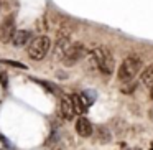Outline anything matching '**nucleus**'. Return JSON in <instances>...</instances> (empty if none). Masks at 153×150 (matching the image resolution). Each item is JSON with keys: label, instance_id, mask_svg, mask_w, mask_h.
<instances>
[{"label": "nucleus", "instance_id": "f257e3e1", "mask_svg": "<svg viewBox=\"0 0 153 150\" xmlns=\"http://www.w3.org/2000/svg\"><path fill=\"white\" fill-rule=\"evenodd\" d=\"M89 58L92 61V64L104 74H110L115 68V61H114V56L105 46H97L94 50H91Z\"/></svg>", "mask_w": 153, "mask_h": 150}, {"label": "nucleus", "instance_id": "f03ea898", "mask_svg": "<svg viewBox=\"0 0 153 150\" xmlns=\"http://www.w3.org/2000/svg\"><path fill=\"white\" fill-rule=\"evenodd\" d=\"M142 71V60L137 56H128L122 61L119 68V79L122 83H130L135 79L137 74H140Z\"/></svg>", "mask_w": 153, "mask_h": 150}, {"label": "nucleus", "instance_id": "7ed1b4c3", "mask_svg": "<svg viewBox=\"0 0 153 150\" xmlns=\"http://www.w3.org/2000/svg\"><path fill=\"white\" fill-rule=\"evenodd\" d=\"M50 48H51V40L46 35H40V37L33 38L28 45V56L35 61H40L48 54Z\"/></svg>", "mask_w": 153, "mask_h": 150}, {"label": "nucleus", "instance_id": "20e7f679", "mask_svg": "<svg viewBox=\"0 0 153 150\" xmlns=\"http://www.w3.org/2000/svg\"><path fill=\"white\" fill-rule=\"evenodd\" d=\"M84 53H86V46L82 43H77V41L76 43H71L69 48L66 50V53H64V56H63V63L66 66H73L77 61H81Z\"/></svg>", "mask_w": 153, "mask_h": 150}, {"label": "nucleus", "instance_id": "39448f33", "mask_svg": "<svg viewBox=\"0 0 153 150\" xmlns=\"http://www.w3.org/2000/svg\"><path fill=\"white\" fill-rule=\"evenodd\" d=\"M15 31H17V28H15V17L13 15H8L2 22V25H0V41L2 43H10Z\"/></svg>", "mask_w": 153, "mask_h": 150}, {"label": "nucleus", "instance_id": "423d86ee", "mask_svg": "<svg viewBox=\"0 0 153 150\" xmlns=\"http://www.w3.org/2000/svg\"><path fill=\"white\" fill-rule=\"evenodd\" d=\"M71 102H73V107H74V112L76 114H86L87 107L91 106V102L86 99V96H81V94H73L71 96Z\"/></svg>", "mask_w": 153, "mask_h": 150}, {"label": "nucleus", "instance_id": "0eeeda50", "mask_svg": "<svg viewBox=\"0 0 153 150\" xmlns=\"http://www.w3.org/2000/svg\"><path fill=\"white\" fill-rule=\"evenodd\" d=\"M76 132L79 134L81 137H91L92 135L94 129H92V124L89 122V119L81 116L79 119L76 120Z\"/></svg>", "mask_w": 153, "mask_h": 150}, {"label": "nucleus", "instance_id": "6e6552de", "mask_svg": "<svg viewBox=\"0 0 153 150\" xmlns=\"http://www.w3.org/2000/svg\"><path fill=\"white\" fill-rule=\"evenodd\" d=\"M31 40V33L27 30H17L15 31V35L12 37V41L10 43L13 45L15 48H20V46H25V45H28Z\"/></svg>", "mask_w": 153, "mask_h": 150}, {"label": "nucleus", "instance_id": "1a4fd4ad", "mask_svg": "<svg viewBox=\"0 0 153 150\" xmlns=\"http://www.w3.org/2000/svg\"><path fill=\"white\" fill-rule=\"evenodd\" d=\"M61 112H63V117L68 119V120H71L74 116H76L73 102H71V97H63V99H61Z\"/></svg>", "mask_w": 153, "mask_h": 150}, {"label": "nucleus", "instance_id": "9d476101", "mask_svg": "<svg viewBox=\"0 0 153 150\" xmlns=\"http://www.w3.org/2000/svg\"><path fill=\"white\" fill-rule=\"evenodd\" d=\"M69 45H71V40H69V37L68 35H61L59 37V40L56 41V54L59 58H63L64 56V53H66V50L69 48Z\"/></svg>", "mask_w": 153, "mask_h": 150}, {"label": "nucleus", "instance_id": "9b49d317", "mask_svg": "<svg viewBox=\"0 0 153 150\" xmlns=\"http://www.w3.org/2000/svg\"><path fill=\"white\" fill-rule=\"evenodd\" d=\"M140 81H142V84H145L146 87L153 86V64H148L143 71H140Z\"/></svg>", "mask_w": 153, "mask_h": 150}, {"label": "nucleus", "instance_id": "f8f14e48", "mask_svg": "<svg viewBox=\"0 0 153 150\" xmlns=\"http://www.w3.org/2000/svg\"><path fill=\"white\" fill-rule=\"evenodd\" d=\"M150 96H152V99H153V86L150 87Z\"/></svg>", "mask_w": 153, "mask_h": 150}, {"label": "nucleus", "instance_id": "ddd939ff", "mask_svg": "<svg viewBox=\"0 0 153 150\" xmlns=\"http://www.w3.org/2000/svg\"><path fill=\"white\" fill-rule=\"evenodd\" d=\"M0 8H2V5H0Z\"/></svg>", "mask_w": 153, "mask_h": 150}, {"label": "nucleus", "instance_id": "4468645a", "mask_svg": "<svg viewBox=\"0 0 153 150\" xmlns=\"http://www.w3.org/2000/svg\"><path fill=\"white\" fill-rule=\"evenodd\" d=\"M152 150H153V147H152Z\"/></svg>", "mask_w": 153, "mask_h": 150}]
</instances>
